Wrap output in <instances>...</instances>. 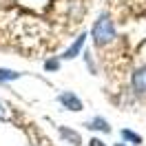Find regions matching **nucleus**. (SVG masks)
Returning a JSON list of instances; mask_svg holds the SVG:
<instances>
[{
    "label": "nucleus",
    "instance_id": "nucleus-10",
    "mask_svg": "<svg viewBox=\"0 0 146 146\" xmlns=\"http://www.w3.org/2000/svg\"><path fill=\"white\" fill-rule=\"evenodd\" d=\"M44 69H46V71H58V69H60V60H58V58L46 60V62H44Z\"/></svg>",
    "mask_w": 146,
    "mask_h": 146
},
{
    "label": "nucleus",
    "instance_id": "nucleus-11",
    "mask_svg": "<svg viewBox=\"0 0 146 146\" xmlns=\"http://www.w3.org/2000/svg\"><path fill=\"white\" fill-rule=\"evenodd\" d=\"M82 55H84V62L89 64V71H91V73H95V64H93V58H91V53L86 51V53H82Z\"/></svg>",
    "mask_w": 146,
    "mask_h": 146
},
{
    "label": "nucleus",
    "instance_id": "nucleus-12",
    "mask_svg": "<svg viewBox=\"0 0 146 146\" xmlns=\"http://www.w3.org/2000/svg\"><path fill=\"white\" fill-rule=\"evenodd\" d=\"M89 146H106V144L102 142L100 137H91V139H89Z\"/></svg>",
    "mask_w": 146,
    "mask_h": 146
},
{
    "label": "nucleus",
    "instance_id": "nucleus-4",
    "mask_svg": "<svg viewBox=\"0 0 146 146\" xmlns=\"http://www.w3.org/2000/svg\"><path fill=\"white\" fill-rule=\"evenodd\" d=\"M131 86L137 95H146V66H139L131 75Z\"/></svg>",
    "mask_w": 146,
    "mask_h": 146
},
{
    "label": "nucleus",
    "instance_id": "nucleus-9",
    "mask_svg": "<svg viewBox=\"0 0 146 146\" xmlns=\"http://www.w3.org/2000/svg\"><path fill=\"white\" fill-rule=\"evenodd\" d=\"M9 119V106H7V102L0 100V122H7Z\"/></svg>",
    "mask_w": 146,
    "mask_h": 146
},
{
    "label": "nucleus",
    "instance_id": "nucleus-2",
    "mask_svg": "<svg viewBox=\"0 0 146 146\" xmlns=\"http://www.w3.org/2000/svg\"><path fill=\"white\" fill-rule=\"evenodd\" d=\"M58 102L62 104L64 109L73 111V113H80V111L84 109L82 100H80V98H78L75 93H71V91H64V93H60V95H58Z\"/></svg>",
    "mask_w": 146,
    "mask_h": 146
},
{
    "label": "nucleus",
    "instance_id": "nucleus-8",
    "mask_svg": "<svg viewBox=\"0 0 146 146\" xmlns=\"http://www.w3.org/2000/svg\"><path fill=\"white\" fill-rule=\"evenodd\" d=\"M22 73L20 71H11V69H0V82H13V80H20Z\"/></svg>",
    "mask_w": 146,
    "mask_h": 146
},
{
    "label": "nucleus",
    "instance_id": "nucleus-6",
    "mask_svg": "<svg viewBox=\"0 0 146 146\" xmlns=\"http://www.w3.org/2000/svg\"><path fill=\"white\" fill-rule=\"evenodd\" d=\"M84 126L91 128V131H100V133H111V124L104 117H100V115H98V117H93V119H89Z\"/></svg>",
    "mask_w": 146,
    "mask_h": 146
},
{
    "label": "nucleus",
    "instance_id": "nucleus-3",
    "mask_svg": "<svg viewBox=\"0 0 146 146\" xmlns=\"http://www.w3.org/2000/svg\"><path fill=\"white\" fill-rule=\"evenodd\" d=\"M84 42H86V33H80V36L73 40L71 44L66 46V51H64L60 58L62 60H73V58H78V55H82V49H84Z\"/></svg>",
    "mask_w": 146,
    "mask_h": 146
},
{
    "label": "nucleus",
    "instance_id": "nucleus-13",
    "mask_svg": "<svg viewBox=\"0 0 146 146\" xmlns=\"http://www.w3.org/2000/svg\"><path fill=\"white\" fill-rule=\"evenodd\" d=\"M115 146H131V144H126V142H119V144H115Z\"/></svg>",
    "mask_w": 146,
    "mask_h": 146
},
{
    "label": "nucleus",
    "instance_id": "nucleus-1",
    "mask_svg": "<svg viewBox=\"0 0 146 146\" xmlns=\"http://www.w3.org/2000/svg\"><path fill=\"white\" fill-rule=\"evenodd\" d=\"M91 38H93V44L95 46H106L117 38L115 25H113L109 13H100L98 16V20L93 22V27H91Z\"/></svg>",
    "mask_w": 146,
    "mask_h": 146
},
{
    "label": "nucleus",
    "instance_id": "nucleus-7",
    "mask_svg": "<svg viewBox=\"0 0 146 146\" xmlns=\"http://www.w3.org/2000/svg\"><path fill=\"white\" fill-rule=\"evenodd\" d=\"M122 142H126V144H131V146H135V144H142V137L137 135V133H133L131 128H122Z\"/></svg>",
    "mask_w": 146,
    "mask_h": 146
},
{
    "label": "nucleus",
    "instance_id": "nucleus-5",
    "mask_svg": "<svg viewBox=\"0 0 146 146\" xmlns=\"http://www.w3.org/2000/svg\"><path fill=\"white\" fill-rule=\"evenodd\" d=\"M60 137H62L64 142H69L73 146H82V135L78 133V131H73V128H66V126H60Z\"/></svg>",
    "mask_w": 146,
    "mask_h": 146
}]
</instances>
